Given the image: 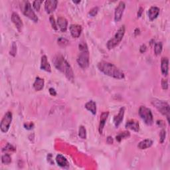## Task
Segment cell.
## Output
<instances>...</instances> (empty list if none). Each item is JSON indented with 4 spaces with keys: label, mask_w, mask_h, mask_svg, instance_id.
Returning <instances> with one entry per match:
<instances>
[{
    "label": "cell",
    "mask_w": 170,
    "mask_h": 170,
    "mask_svg": "<svg viewBox=\"0 0 170 170\" xmlns=\"http://www.w3.org/2000/svg\"><path fill=\"white\" fill-rule=\"evenodd\" d=\"M97 67L101 72L107 76L116 79H122L124 78V73L114 64L106 61H101L98 63Z\"/></svg>",
    "instance_id": "obj_1"
},
{
    "label": "cell",
    "mask_w": 170,
    "mask_h": 170,
    "mask_svg": "<svg viewBox=\"0 0 170 170\" xmlns=\"http://www.w3.org/2000/svg\"><path fill=\"white\" fill-rule=\"evenodd\" d=\"M53 62L55 67L60 71L63 73L69 81H73L74 73L72 68L62 55H58L55 56L53 60Z\"/></svg>",
    "instance_id": "obj_2"
},
{
    "label": "cell",
    "mask_w": 170,
    "mask_h": 170,
    "mask_svg": "<svg viewBox=\"0 0 170 170\" xmlns=\"http://www.w3.org/2000/svg\"><path fill=\"white\" fill-rule=\"evenodd\" d=\"M79 49L81 51V53L78 56L77 63L82 69H87L90 64V56L86 43L81 42L79 44Z\"/></svg>",
    "instance_id": "obj_3"
},
{
    "label": "cell",
    "mask_w": 170,
    "mask_h": 170,
    "mask_svg": "<svg viewBox=\"0 0 170 170\" xmlns=\"http://www.w3.org/2000/svg\"><path fill=\"white\" fill-rule=\"evenodd\" d=\"M125 25H122L120 27V29L117 31L114 36L107 42L106 46L108 49L111 50L114 49L117 45L120 44V42H121L122 39H123L124 35L125 34Z\"/></svg>",
    "instance_id": "obj_4"
},
{
    "label": "cell",
    "mask_w": 170,
    "mask_h": 170,
    "mask_svg": "<svg viewBox=\"0 0 170 170\" xmlns=\"http://www.w3.org/2000/svg\"><path fill=\"white\" fill-rule=\"evenodd\" d=\"M152 104L157 108L158 110L161 114L166 116L168 122H169L170 108L169 104L166 101L159 100V99L157 98H153L152 100Z\"/></svg>",
    "instance_id": "obj_5"
},
{
    "label": "cell",
    "mask_w": 170,
    "mask_h": 170,
    "mask_svg": "<svg viewBox=\"0 0 170 170\" xmlns=\"http://www.w3.org/2000/svg\"><path fill=\"white\" fill-rule=\"evenodd\" d=\"M139 114L141 119L144 120L145 124L148 126L152 125L154 123L153 115L150 108L144 106H141L139 109Z\"/></svg>",
    "instance_id": "obj_6"
},
{
    "label": "cell",
    "mask_w": 170,
    "mask_h": 170,
    "mask_svg": "<svg viewBox=\"0 0 170 170\" xmlns=\"http://www.w3.org/2000/svg\"><path fill=\"white\" fill-rule=\"evenodd\" d=\"M11 122L12 113L9 111L4 115L1 122V124H0V128H1V130L2 132H3V133H6V132H7L9 128H10Z\"/></svg>",
    "instance_id": "obj_7"
},
{
    "label": "cell",
    "mask_w": 170,
    "mask_h": 170,
    "mask_svg": "<svg viewBox=\"0 0 170 170\" xmlns=\"http://www.w3.org/2000/svg\"><path fill=\"white\" fill-rule=\"evenodd\" d=\"M25 3L24 8H23V13H24V15L27 17H29L35 23L38 22V17H37L35 13L32 9L31 3L29 2H25Z\"/></svg>",
    "instance_id": "obj_8"
},
{
    "label": "cell",
    "mask_w": 170,
    "mask_h": 170,
    "mask_svg": "<svg viewBox=\"0 0 170 170\" xmlns=\"http://www.w3.org/2000/svg\"><path fill=\"white\" fill-rule=\"evenodd\" d=\"M125 7V3L124 2H120L116 7L114 13V20L116 22H119L121 20L122 16H123Z\"/></svg>",
    "instance_id": "obj_9"
},
{
    "label": "cell",
    "mask_w": 170,
    "mask_h": 170,
    "mask_svg": "<svg viewBox=\"0 0 170 170\" xmlns=\"http://www.w3.org/2000/svg\"><path fill=\"white\" fill-rule=\"evenodd\" d=\"M58 2L56 0H48L45 2V9L47 13H51L55 11L57 7Z\"/></svg>",
    "instance_id": "obj_10"
},
{
    "label": "cell",
    "mask_w": 170,
    "mask_h": 170,
    "mask_svg": "<svg viewBox=\"0 0 170 170\" xmlns=\"http://www.w3.org/2000/svg\"><path fill=\"white\" fill-rule=\"evenodd\" d=\"M82 27L77 24H72L70 26V32L74 38H78L82 33Z\"/></svg>",
    "instance_id": "obj_11"
},
{
    "label": "cell",
    "mask_w": 170,
    "mask_h": 170,
    "mask_svg": "<svg viewBox=\"0 0 170 170\" xmlns=\"http://www.w3.org/2000/svg\"><path fill=\"white\" fill-rule=\"evenodd\" d=\"M11 21H13L14 24H15L16 27H17V29L19 31H21L23 27V24L21 19L20 18V16H19L17 13L14 12L12 13Z\"/></svg>",
    "instance_id": "obj_12"
},
{
    "label": "cell",
    "mask_w": 170,
    "mask_h": 170,
    "mask_svg": "<svg viewBox=\"0 0 170 170\" xmlns=\"http://www.w3.org/2000/svg\"><path fill=\"white\" fill-rule=\"evenodd\" d=\"M124 112H125V108H124V107H122L120 109L119 114L114 116V120H113V122H114V124L116 127L119 126L121 124L122 120H123L124 116Z\"/></svg>",
    "instance_id": "obj_13"
},
{
    "label": "cell",
    "mask_w": 170,
    "mask_h": 170,
    "mask_svg": "<svg viewBox=\"0 0 170 170\" xmlns=\"http://www.w3.org/2000/svg\"><path fill=\"white\" fill-rule=\"evenodd\" d=\"M56 162L59 166L63 168H67L69 167V163L68 162L67 159H66L63 155L59 154L56 157Z\"/></svg>",
    "instance_id": "obj_14"
},
{
    "label": "cell",
    "mask_w": 170,
    "mask_h": 170,
    "mask_svg": "<svg viewBox=\"0 0 170 170\" xmlns=\"http://www.w3.org/2000/svg\"><path fill=\"white\" fill-rule=\"evenodd\" d=\"M126 128L127 129H130L135 132H138L140 130L139 122L136 120H130L126 122Z\"/></svg>",
    "instance_id": "obj_15"
},
{
    "label": "cell",
    "mask_w": 170,
    "mask_h": 170,
    "mask_svg": "<svg viewBox=\"0 0 170 170\" xmlns=\"http://www.w3.org/2000/svg\"><path fill=\"white\" fill-rule=\"evenodd\" d=\"M56 23H57V25L61 31L66 32V31H67V25H68V21L67 20H66V18L63 17H58Z\"/></svg>",
    "instance_id": "obj_16"
},
{
    "label": "cell",
    "mask_w": 170,
    "mask_h": 170,
    "mask_svg": "<svg viewBox=\"0 0 170 170\" xmlns=\"http://www.w3.org/2000/svg\"><path fill=\"white\" fill-rule=\"evenodd\" d=\"M161 70L163 76H168L169 72V59L168 57H163L162 59Z\"/></svg>",
    "instance_id": "obj_17"
},
{
    "label": "cell",
    "mask_w": 170,
    "mask_h": 170,
    "mask_svg": "<svg viewBox=\"0 0 170 170\" xmlns=\"http://www.w3.org/2000/svg\"><path fill=\"white\" fill-rule=\"evenodd\" d=\"M108 115H109V112H105L102 113V114L101 115V120H100V124H99V132L100 134H102L104 128H105V124L106 120L108 117Z\"/></svg>",
    "instance_id": "obj_18"
},
{
    "label": "cell",
    "mask_w": 170,
    "mask_h": 170,
    "mask_svg": "<svg viewBox=\"0 0 170 170\" xmlns=\"http://www.w3.org/2000/svg\"><path fill=\"white\" fill-rule=\"evenodd\" d=\"M41 69L42 70H45L46 72H51V65L47 60V57L46 55L42 56L41 57Z\"/></svg>",
    "instance_id": "obj_19"
},
{
    "label": "cell",
    "mask_w": 170,
    "mask_h": 170,
    "mask_svg": "<svg viewBox=\"0 0 170 170\" xmlns=\"http://www.w3.org/2000/svg\"><path fill=\"white\" fill-rule=\"evenodd\" d=\"M159 9L158 7L153 6L150 7L148 11V16L150 21H153L155 19H156L159 16Z\"/></svg>",
    "instance_id": "obj_20"
},
{
    "label": "cell",
    "mask_w": 170,
    "mask_h": 170,
    "mask_svg": "<svg viewBox=\"0 0 170 170\" xmlns=\"http://www.w3.org/2000/svg\"><path fill=\"white\" fill-rule=\"evenodd\" d=\"M44 84H45V81L43 79L40 77H37L34 83V88H35V91H40L42 88H43Z\"/></svg>",
    "instance_id": "obj_21"
},
{
    "label": "cell",
    "mask_w": 170,
    "mask_h": 170,
    "mask_svg": "<svg viewBox=\"0 0 170 170\" xmlns=\"http://www.w3.org/2000/svg\"><path fill=\"white\" fill-rule=\"evenodd\" d=\"M153 144V141L150 139H146L141 141L138 145V148L140 150H145L150 148Z\"/></svg>",
    "instance_id": "obj_22"
},
{
    "label": "cell",
    "mask_w": 170,
    "mask_h": 170,
    "mask_svg": "<svg viewBox=\"0 0 170 170\" xmlns=\"http://www.w3.org/2000/svg\"><path fill=\"white\" fill-rule=\"evenodd\" d=\"M85 108L91 112L92 114L95 115L96 114V105L94 101H90L87 102L85 105Z\"/></svg>",
    "instance_id": "obj_23"
},
{
    "label": "cell",
    "mask_w": 170,
    "mask_h": 170,
    "mask_svg": "<svg viewBox=\"0 0 170 170\" xmlns=\"http://www.w3.org/2000/svg\"><path fill=\"white\" fill-rule=\"evenodd\" d=\"M130 136V132L128 131H124L120 132V133L119 134V135H117L116 137V139L118 141H121L123 139H125L126 138H128V137Z\"/></svg>",
    "instance_id": "obj_24"
},
{
    "label": "cell",
    "mask_w": 170,
    "mask_h": 170,
    "mask_svg": "<svg viewBox=\"0 0 170 170\" xmlns=\"http://www.w3.org/2000/svg\"><path fill=\"white\" fill-rule=\"evenodd\" d=\"M162 43L161 42H158L155 44L154 47V52L156 55H159L161 54L162 51Z\"/></svg>",
    "instance_id": "obj_25"
},
{
    "label": "cell",
    "mask_w": 170,
    "mask_h": 170,
    "mask_svg": "<svg viewBox=\"0 0 170 170\" xmlns=\"http://www.w3.org/2000/svg\"><path fill=\"white\" fill-rule=\"evenodd\" d=\"M78 136L81 137V138L82 139L87 138V130H86V128H85L83 126H81L79 127Z\"/></svg>",
    "instance_id": "obj_26"
},
{
    "label": "cell",
    "mask_w": 170,
    "mask_h": 170,
    "mask_svg": "<svg viewBox=\"0 0 170 170\" xmlns=\"http://www.w3.org/2000/svg\"><path fill=\"white\" fill-rule=\"evenodd\" d=\"M2 162L3 163L8 165L11 162V156L9 154H4L2 157Z\"/></svg>",
    "instance_id": "obj_27"
},
{
    "label": "cell",
    "mask_w": 170,
    "mask_h": 170,
    "mask_svg": "<svg viewBox=\"0 0 170 170\" xmlns=\"http://www.w3.org/2000/svg\"><path fill=\"white\" fill-rule=\"evenodd\" d=\"M9 53H10V55H12L13 56H16V53H17V45H16L15 42H13L12 45H11V48L10 52H9Z\"/></svg>",
    "instance_id": "obj_28"
},
{
    "label": "cell",
    "mask_w": 170,
    "mask_h": 170,
    "mask_svg": "<svg viewBox=\"0 0 170 170\" xmlns=\"http://www.w3.org/2000/svg\"><path fill=\"white\" fill-rule=\"evenodd\" d=\"M42 3V1H38V0L34 2L33 6H34V7L35 8V9L36 11H39L40 8H41V5Z\"/></svg>",
    "instance_id": "obj_29"
},
{
    "label": "cell",
    "mask_w": 170,
    "mask_h": 170,
    "mask_svg": "<svg viewBox=\"0 0 170 170\" xmlns=\"http://www.w3.org/2000/svg\"><path fill=\"white\" fill-rule=\"evenodd\" d=\"M166 130H162L161 132H160V134H159L160 143H163V141H165V139H166Z\"/></svg>",
    "instance_id": "obj_30"
},
{
    "label": "cell",
    "mask_w": 170,
    "mask_h": 170,
    "mask_svg": "<svg viewBox=\"0 0 170 170\" xmlns=\"http://www.w3.org/2000/svg\"><path fill=\"white\" fill-rule=\"evenodd\" d=\"M49 20H50V22H51V26L52 27H53V29H55V30H57L58 28H57V25H56V22L55 21V19L53 16H51L50 18H49Z\"/></svg>",
    "instance_id": "obj_31"
},
{
    "label": "cell",
    "mask_w": 170,
    "mask_h": 170,
    "mask_svg": "<svg viewBox=\"0 0 170 170\" xmlns=\"http://www.w3.org/2000/svg\"><path fill=\"white\" fill-rule=\"evenodd\" d=\"M98 11V7H93L92 9H91V10H90V11H89L88 13H89V15L91 16L94 17L97 14Z\"/></svg>",
    "instance_id": "obj_32"
},
{
    "label": "cell",
    "mask_w": 170,
    "mask_h": 170,
    "mask_svg": "<svg viewBox=\"0 0 170 170\" xmlns=\"http://www.w3.org/2000/svg\"><path fill=\"white\" fill-rule=\"evenodd\" d=\"M15 150H16L15 148H14L12 145L7 144L6 147L3 149V152H5V151H9V152H11V151H15Z\"/></svg>",
    "instance_id": "obj_33"
},
{
    "label": "cell",
    "mask_w": 170,
    "mask_h": 170,
    "mask_svg": "<svg viewBox=\"0 0 170 170\" xmlns=\"http://www.w3.org/2000/svg\"><path fill=\"white\" fill-rule=\"evenodd\" d=\"M69 41L65 39H63V38H60L58 39V44H59L60 46H66L67 44H68Z\"/></svg>",
    "instance_id": "obj_34"
},
{
    "label": "cell",
    "mask_w": 170,
    "mask_h": 170,
    "mask_svg": "<svg viewBox=\"0 0 170 170\" xmlns=\"http://www.w3.org/2000/svg\"><path fill=\"white\" fill-rule=\"evenodd\" d=\"M162 87L163 90H167L168 88V83L166 79H162Z\"/></svg>",
    "instance_id": "obj_35"
},
{
    "label": "cell",
    "mask_w": 170,
    "mask_h": 170,
    "mask_svg": "<svg viewBox=\"0 0 170 170\" xmlns=\"http://www.w3.org/2000/svg\"><path fill=\"white\" fill-rule=\"evenodd\" d=\"M24 127H25V128L27 129V130H31V129L34 128V123H32V122H30V123L25 124Z\"/></svg>",
    "instance_id": "obj_36"
},
{
    "label": "cell",
    "mask_w": 170,
    "mask_h": 170,
    "mask_svg": "<svg viewBox=\"0 0 170 170\" xmlns=\"http://www.w3.org/2000/svg\"><path fill=\"white\" fill-rule=\"evenodd\" d=\"M49 93L51 96H56V92L55 91V89L53 88H49Z\"/></svg>",
    "instance_id": "obj_37"
},
{
    "label": "cell",
    "mask_w": 170,
    "mask_h": 170,
    "mask_svg": "<svg viewBox=\"0 0 170 170\" xmlns=\"http://www.w3.org/2000/svg\"><path fill=\"white\" fill-rule=\"evenodd\" d=\"M145 51H146V46L145 45H142L140 47V51L141 53H145Z\"/></svg>",
    "instance_id": "obj_38"
},
{
    "label": "cell",
    "mask_w": 170,
    "mask_h": 170,
    "mask_svg": "<svg viewBox=\"0 0 170 170\" xmlns=\"http://www.w3.org/2000/svg\"><path fill=\"white\" fill-rule=\"evenodd\" d=\"M106 141H107V143H108V144H113V138H112L111 136H108V138H107Z\"/></svg>",
    "instance_id": "obj_39"
},
{
    "label": "cell",
    "mask_w": 170,
    "mask_h": 170,
    "mask_svg": "<svg viewBox=\"0 0 170 170\" xmlns=\"http://www.w3.org/2000/svg\"><path fill=\"white\" fill-rule=\"evenodd\" d=\"M143 8L142 7H140V9H139V11H138V17H140L141 16V13L143 12Z\"/></svg>",
    "instance_id": "obj_40"
},
{
    "label": "cell",
    "mask_w": 170,
    "mask_h": 170,
    "mask_svg": "<svg viewBox=\"0 0 170 170\" xmlns=\"http://www.w3.org/2000/svg\"><path fill=\"white\" fill-rule=\"evenodd\" d=\"M80 2H81V1H78V2L73 1V3H80Z\"/></svg>",
    "instance_id": "obj_41"
}]
</instances>
